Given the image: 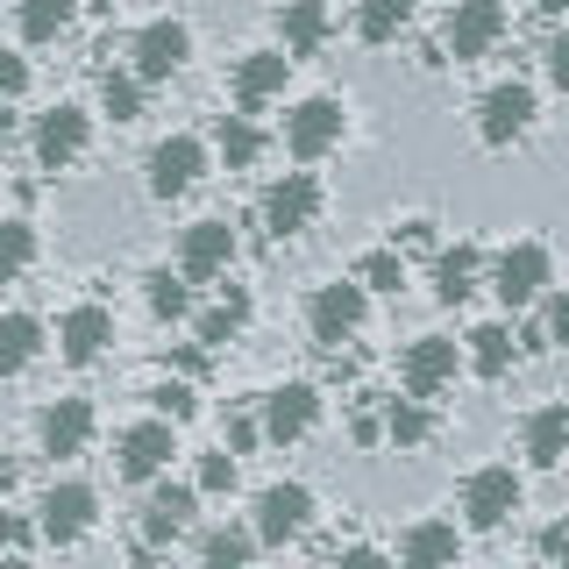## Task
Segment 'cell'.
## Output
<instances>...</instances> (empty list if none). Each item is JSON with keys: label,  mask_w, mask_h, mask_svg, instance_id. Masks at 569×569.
<instances>
[{"label": "cell", "mask_w": 569, "mask_h": 569, "mask_svg": "<svg viewBox=\"0 0 569 569\" xmlns=\"http://www.w3.org/2000/svg\"><path fill=\"white\" fill-rule=\"evenodd\" d=\"M456 548H462V533H456L449 520H420V527H406V533H399V562H406V569L456 562Z\"/></svg>", "instance_id": "cell-24"}, {"label": "cell", "mask_w": 569, "mask_h": 569, "mask_svg": "<svg viewBox=\"0 0 569 569\" xmlns=\"http://www.w3.org/2000/svg\"><path fill=\"white\" fill-rule=\"evenodd\" d=\"M313 420H320V391L313 385H278V391H263V441H307L313 435Z\"/></svg>", "instance_id": "cell-15"}, {"label": "cell", "mask_w": 569, "mask_h": 569, "mask_svg": "<svg viewBox=\"0 0 569 569\" xmlns=\"http://www.w3.org/2000/svg\"><path fill=\"white\" fill-rule=\"evenodd\" d=\"M213 142H221V157H228V171H249L263 157V129L249 114H221V129H213Z\"/></svg>", "instance_id": "cell-30"}, {"label": "cell", "mask_w": 569, "mask_h": 569, "mask_svg": "<svg viewBox=\"0 0 569 569\" xmlns=\"http://www.w3.org/2000/svg\"><path fill=\"white\" fill-rule=\"evenodd\" d=\"M541 556H569V527H562V520L541 527Z\"/></svg>", "instance_id": "cell-44"}, {"label": "cell", "mask_w": 569, "mask_h": 569, "mask_svg": "<svg viewBox=\"0 0 569 569\" xmlns=\"http://www.w3.org/2000/svg\"><path fill=\"white\" fill-rule=\"evenodd\" d=\"M284 79H292V50H249V58L236 64V107L249 114V107L278 100Z\"/></svg>", "instance_id": "cell-20"}, {"label": "cell", "mask_w": 569, "mask_h": 569, "mask_svg": "<svg viewBox=\"0 0 569 569\" xmlns=\"http://www.w3.org/2000/svg\"><path fill=\"white\" fill-rule=\"evenodd\" d=\"M86 142H93V114L64 100V107H50V114L36 121V164L64 171V164H79V157H86Z\"/></svg>", "instance_id": "cell-11"}, {"label": "cell", "mask_w": 569, "mask_h": 569, "mask_svg": "<svg viewBox=\"0 0 569 569\" xmlns=\"http://www.w3.org/2000/svg\"><path fill=\"white\" fill-rule=\"evenodd\" d=\"M356 278H363L370 292H399V284H406V257H399V242H391V249H370V257L356 263Z\"/></svg>", "instance_id": "cell-36"}, {"label": "cell", "mask_w": 569, "mask_h": 569, "mask_svg": "<svg viewBox=\"0 0 569 569\" xmlns=\"http://www.w3.org/2000/svg\"><path fill=\"white\" fill-rule=\"evenodd\" d=\"M527 129H533V86L506 79L477 100V142H485V150H512Z\"/></svg>", "instance_id": "cell-6"}, {"label": "cell", "mask_w": 569, "mask_h": 569, "mask_svg": "<svg viewBox=\"0 0 569 569\" xmlns=\"http://www.w3.org/2000/svg\"><path fill=\"white\" fill-rule=\"evenodd\" d=\"M71 14H79V0H14L22 43H58V36L71 29Z\"/></svg>", "instance_id": "cell-26"}, {"label": "cell", "mask_w": 569, "mask_h": 569, "mask_svg": "<svg viewBox=\"0 0 569 569\" xmlns=\"http://www.w3.org/2000/svg\"><path fill=\"white\" fill-rule=\"evenodd\" d=\"M14 477H22V470H14V456H0V498L14 491Z\"/></svg>", "instance_id": "cell-46"}, {"label": "cell", "mask_w": 569, "mask_h": 569, "mask_svg": "<svg viewBox=\"0 0 569 569\" xmlns=\"http://www.w3.org/2000/svg\"><path fill=\"white\" fill-rule=\"evenodd\" d=\"M200 491H236V449H221V456H207L200 462V477H192Z\"/></svg>", "instance_id": "cell-38"}, {"label": "cell", "mask_w": 569, "mask_h": 569, "mask_svg": "<svg viewBox=\"0 0 569 569\" xmlns=\"http://www.w3.org/2000/svg\"><path fill=\"white\" fill-rule=\"evenodd\" d=\"M200 171H207V142L200 136H164L150 150V192L157 200H186V192L200 186Z\"/></svg>", "instance_id": "cell-12"}, {"label": "cell", "mask_w": 569, "mask_h": 569, "mask_svg": "<svg viewBox=\"0 0 569 569\" xmlns=\"http://www.w3.org/2000/svg\"><path fill=\"white\" fill-rule=\"evenodd\" d=\"M171 456H178L171 420H136V427H121V435H114V477H129V485H150Z\"/></svg>", "instance_id": "cell-9"}, {"label": "cell", "mask_w": 569, "mask_h": 569, "mask_svg": "<svg viewBox=\"0 0 569 569\" xmlns=\"http://www.w3.org/2000/svg\"><path fill=\"white\" fill-rule=\"evenodd\" d=\"M527 462H533V470H556V462L569 456V406L556 399V406H533V413H527Z\"/></svg>", "instance_id": "cell-21"}, {"label": "cell", "mask_w": 569, "mask_h": 569, "mask_svg": "<svg viewBox=\"0 0 569 569\" xmlns=\"http://www.w3.org/2000/svg\"><path fill=\"white\" fill-rule=\"evenodd\" d=\"M313 527V491L307 485H263L257 498V541H299Z\"/></svg>", "instance_id": "cell-16"}, {"label": "cell", "mask_w": 569, "mask_h": 569, "mask_svg": "<svg viewBox=\"0 0 569 569\" xmlns=\"http://www.w3.org/2000/svg\"><path fill=\"white\" fill-rule=\"evenodd\" d=\"M541 328H548V349H569V292H556V307H548V320H541Z\"/></svg>", "instance_id": "cell-41"}, {"label": "cell", "mask_w": 569, "mask_h": 569, "mask_svg": "<svg viewBox=\"0 0 569 569\" xmlns=\"http://www.w3.org/2000/svg\"><path fill=\"white\" fill-rule=\"evenodd\" d=\"M512 356H520V349H512V328H506V320L470 328V370H477V378H506Z\"/></svg>", "instance_id": "cell-27"}, {"label": "cell", "mask_w": 569, "mask_h": 569, "mask_svg": "<svg viewBox=\"0 0 569 569\" xmlns=\"http://www.w3.org/2000/svg\"><path fill=\"white\" fill-rule=\"evenodd\" d=\"M43 356V320L36 313H0V378H22Z\"/></svg>", "instance_id": "cell-25"}, {"label": "cell", "mask_w": 569, "mask_h": 569, "mask_svg": "<svg viewBox=\"0 0 569 569\" xmlns=\"http://www.w3.org/2000/svg\"><path fill=\"white\" fill-rule=\"evenodd\" d=\"M399 385L413 391V399H441V391L456 385V342L449 335H420V342L399 356Z\"/></svg>", "instance_id": "cell-13"}, {"label": "cell", "mask_w": 569, "mask_h": 569, "mask_svg": "<svg viewBox=\"0 0 569 569\" xmlns=\"http://www.w3.org/2000/svg\"><path fill=\"white\" fill-rule=\"evenodd\" d=\"M36 435H43V456H86V441H93V406L86 399H58L43 406V420H36Z\"/></svg>", "instance_id": "cell-18"}, {"label": "cell", "mask_w": 569, "mask_h": 569, "mask_svg": "<svg viewBox=\"0 0 569 569\" xmlns=\"http://www.w3.org/2000/svg\"><path fill=\"white\" fill-rule=\"evenodd\" d=\"M385 556H378V548H342V569H378Z\"/></svg>", "instance_id": "cell-45"}, {"label": "cell", "mask_w": 569, "mask_h": 569, "mask_svg": "<svg viewBox=\"0 0 569 569\" xmlns=\"http://www.w3.org/2000/svg\"><path fill=\"white\" fill-rule=\"evenodd\" d=\"M186 271H150V278H142V299H150V313L157 320H186L192 313V292H186Z\"/></svg>", "instance_id": "cell-32"}, {"label": "cell", "mask_w": 569, "mask_h": 569, "mask_svg": "<svg viewBox=\"0 0 569 569\" xmlns=\"http://www.w3.org/2000/svg\"><path fill=\"white\" fill-rule=\"evenodd\" d=\"M79 8H86V14H107V8H114V0H79Z\"/></svg>", "instance_id": "cell-49"}, {"label": "cell", "mask_w": 569, "mask_h": 569, "mask_svg": "<svg viewBox=\"0 0 569 569\" xmlns=\"http://www.w3.org/2000/svg\"><path fill=\"white\" fill-rule=\"evenodd\" d=\"M200 556H207L213 569H236V562L257 556V533H242V527H213L207 541H200Z\"/></svg>", "instance_id": "cell-35"}, {"label": "cell", "mask_w": 569, "mask_h": 569, "mask_svg": "<svg viewBox=\"0 0 569 569\" xmlns=\"http://www.w3.org/2000/svg\"><path fill=\"white\" fill-rule=\"evenodd\" d=\"M192 512H200V485H157L150 506H142V548L178 541L192 527Z\"/></svg>", "instance_id": "cell-17"}, {"label": "cell", "mask_w": 569, "mask_h": 569, "mask_svg": "<svg viewBox=\"0 0 569 569\" xmlns=\"http://www.w3.org/2000/svg\"><path fill=\"white\" fill-rule=\"evenodd\" d=\"M29 263H36V228L29 221H0V284L22 278Z\"/></svg>", "instance_id": "cell-33"}, {"label": "cell", "mask_w": 569, "mask_h": 569, "mask_svg": "<svg viewBox=\"0 0 569 569\" xmlns=\"http://www.w3.org/2000/svg\"><path fill=\"white\" fill-rule=\"evenodd\" d=\"M406 22H413V0H356V36L363 43H391Z\"/></svg>", "instance_id": "cell-29"}, {"label": "cell", "mask_w": 569, "mask_h": 569, "mask_svg": "<svg viewBox=\"0 0 569 569\" xmlns=\"http://www.w3.org/2000/svg\"><path fill=\"white\" fill-rule=\"evenodd\" d=\"M328 8H320V0H284L278 8V36H284V50H292V64L299 58H313L320 43H328Z\"/></svg>", "instance_id": "cell-22"}, {"label": "cell", "mask_w": 569, "mask_h": 569, "mask_svg": "<svg viewBox=\"0 0 569 569\" xmlns=\"http://www.w3.org/2000/svg\"><path fill=\"white\" fill-rule=\"evenodd\" d=\"M129 58H136V79L157 86V79H171V71H186V58H192V29L178 22V14H164V22H142L136 43H129Z\"/></svg>", "instance_id": "cell-8"}, {"label": "cell", "mask_w": 569, "mask_h": 569, "mask_svg": "<svg viewBox=\"0 0 569 569\" xmlns=\"http://www.w3.org/2000/svg\"><path fill=\"white\" fill-rule=\"evenodd\" d=\"M100 114H107V121H136V114H142V79H136V71H107Z\"/></svg>", "instance_id": "cell-34"}, {"label": "cell", "mask_w": 569, "mask_h": 569, "mask_svg": "<svg viewBox=\"0 0 569 569\" xmlns=\"http://www.w3.org/2000/svg\"><path fill=\"white\" fill-rule=\"evenodd\" d=\"M506 36V8L498 0H456L449 8V29H441V43H449V58L456 64H477L485 50Z\"/></svg>", "instance_id": "cell-10"}, {"label": "cell", "mask_w": 569, "mask_h": 569, "mask_svg": "<svg viewBox=\"0 0 569 569\" xmlns=\"http://www.w3.org/2000/svg\"><path fill=\"white\" fill-rule=\"evenodd\" d=\"M22 86H29V64L14 58V50H0V100H14Z\"/></svg>", "instance_id": "cell-39"}, {"label": "cell", "mask_w": 569, "mask_h": 569, "mask_svg": "<svg viewBox=\"0 0 569 569\" xmlns=\"http://www.w3.org/2000/svg\"><path fill=\"white\" fill-rule=\"evenodd\" d=\"M548 278H556V257H548L541 242H506L491 263V292L506 299V307H533V299L548 292Z\"/></svg>", "instance_id": "cell-3"}, {"label": "cell", "mask_w": 569, "mask_h": 569, "mask_svg": "<svg viewBox=\"0 0 569 569\" xmlns=\"http://www.w3.org/2000/svg\"><path fill=\"white\" fill-rule=\"evenodd\" d=\"M320 221V178L313 171H284L271 192H263V228H271L278 242L307 236V228Z\"/></svg>", "instance_id": "cell-7"}, {"label": "cell", "mask_w": 569, "mask_h": 569, "mask_svg": "<svg viewBox=\"0 0 569 569\" xmlns=\"http://www.w3.org/2000/svg\"><path fill=\"white\" fill-rule=\"evenodd\" d=\"M150 406H157V413H164V420L178 427V420H192V413H200V391H192L186 378H164V385L150 391Z\"/></svg>", "instance_id": "cell-37"}, {"label": "cell", "mask_w": 569, "mask_h": 569, "mask_svg": "<svg viewBox=\"0 0 569 569\" xmlns=\"http://www.w3.org/2000/svg\"><path fill=\"white\" fill-rule=\"evenodd\" d=\"M427 435H435V420H427V399H413V391H406V399L385 406V441H391V449H420Z\"/></svg>", "instance_id": "cell-28"}, {"label": "cell", "mask_w": 569, "mask_h": 569, "mask_svg": "<svg viewBox=\"0 0 569 569\" xmlns=\"http://www.w3.org/2000/svg\"><path fill=\"white\" fill-rule=\"evenodd\" d=\"M548 79L569 93V36H556V43H548Z\"/></svg>", "instance_id": "cell-43"}, {"label": "cell", "mask_w": 569, "mask_h": 569, "mask_svg": "<svg viewBox=\"0 0 569 569\" xmlns=\"http://www.w3.org/2000/svg\"><path fill=\"white\" fill-rule=\"evenodd\" d=\"M100 520V498L93 485H50L43 491V506H36V533H43L50 548H71V541H86Z\"/></svg>", "instance_id": "cell-5"}, {"label": "cell", "mask_w": 569, "mask_h": 569, "mask_svg": "<svg viewBox=\"0 0 569 569\" xmlns=\"http://www.w3.org/2000/svg\"><path fill=\"white\" fill-rule=\"evenodd\" d=\"M228 263H236V228L228 221H192L186 236H178V271H186L192 284L221 278Z\"/></svg>", "instance_id": "cell-14"}, {"label": "cell", "mask_w": 569, "mask_h": 569, "mask_svg": "<svg viewBox=\"0 0 569 569\" xmlns=\"http://www.w3.org/2000/svg\"><path fill=\"white\" fill-rule=\"evenodd\" d=\"M533 8H541V14H569V0H533Z\"/></svg>", "instance_id": "cell-48"}, {"label": "cell", "mask_w": 569, "mask_h": 569, "mask_svg": "<svg viewBox=\"0 0 569 569\" xmlns=\"http://www.w3.org/2000/svg\"><path fill=\"white\" fill-rule=\"evenodd\" d=\"M14 142V114H8V100H0V150Z\"/></svg>", "instance_id": "cell-47"}, {"label": "cell", "mask_w": 569, "mask_h": 569, "mask_svg": "<svg viewBox=\"0 0 569 569\" xmlns=\"http://www.w3.org/2000/svg\"><path fill=\"white\" fill-rule=\"evenodd\" d=\"M477 278H485V249L477 242H456L435 257V299H449V307H462L477 292Z\"/></svg>", "instance_id": "cell-23"}, {"label": "cell", "mask_w": 569, "mask_h": 569, "mask_svg": "<svg viewBox=\"0 0 569 569\" xmlns=\"http://www.w3.org/2000/svg\"><path fill=\"white\" fill-rule=\"evenodd\" d=\"M520 498H527L520 470H512V462H485V470L462 477V520L477 533H491V527H506L512 512H520Z\"/></svg>", "instance_id": "cell-1"}, {"label": "cell", "mask_w": 569, "mask_h": 569, "mask_svg": "<svg viewBox=\"0 0 569 569\" xmlns=\"http://www.w3.org/2000/svg\"><path fill=\"white\" fill-rule=\"evenodd\" d=\"M242 320H249V292H242V284H228V292H221V307L200 313V342H207V349L236 342V335H242Z\"/></svg>", "instance_id": "cell-31"}, {"label": "cell", "mask_w": 569, "mask_h": 569, "mask_svg": "<svg viewBox=\"0 0 569 569\" xmlns=\"http://www.w3.org/2000/svg\"><path fill=\"white\" fill-rule=\"evenodd\" d=\"M257 441H263V420H249V413H236V420H228V449H257Z\"/></svg>", "instance_id": "cell-40"}, {"label": "cell", "mask_w": 569, "mask_h": 569, "mask_svg": "<svg viewBox=\"0 0 569 569\" xmlns=\"http://www.w3.org/2000/svg\"><path fill=\"white\" fill-rule=\"evenodd\" d=\"M107 342H114V313L93 307V299H86V307H71V313L58 320V356H64V363H93Z\"/></svg>", "instance_id": "cell-19"}, {"label": "cell", "mask_w": 569, "mask_h": 569, "mask_svg": "<svg viewBox=\"0 0 569 569\" xmlns=\"http://www.w3.org/2000/svg\"><path fill=\"white\" fill-rule=\"evenodd\" d=\"M29 541H36V533H29V520H14V512H0V548H14V556H22Z\"/></svg>", "instance_id": "cell-42"}, {"label": "cell", "mask_w": 569, "mask_h": 569, "mask_svg": "<svg viewBox=\"0 0 569 569\" xmlns=\"http://www.w3.org/2000/svg\"><path fill=\"white\" fill-rule=\"evenodd\" d=\"M363 313H370V284L363 278H335V284H320V292H313L307 328H313L320 349H342L349 335L363 328Z\"/></svg>", "instance_id": "cell-2"}, {"label": "cell", "mask_w": 569, "mask_h": 569, "mask_svg": "<svg viewBox=\"0 0 569 569\" xmlns=\"http://www.w3.org/2000/svg\"><path fill=\"white\" fill-rule=\"evenodd\" d=\"M342 129H349L342 100H335V93H313V100H299L292 114H284V150H292L299 164H313V157H328L335 142H342Z\"/></svg>", "instance_id": "cell-4"}]
</instances>
